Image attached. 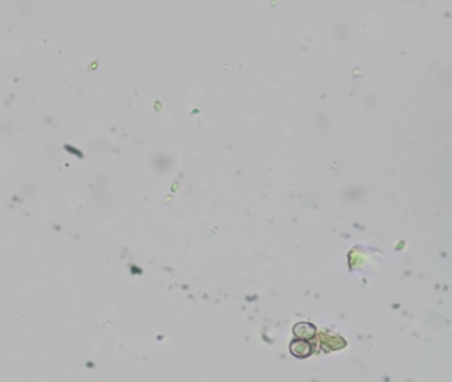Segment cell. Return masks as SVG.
Masks as SVG:
<instances>
[{"instance_id":"obj_1","label":"cell","mask_w":452,"mask_h":382,"mask_svg":"<svg viewBox=\"0 0 452 382\" xmlns=\"http://www.w3.org/2000/svg\"><path fill=\"white\" fill-rule=\"evenodd\" d=\"M289 351L295 357L306 358L315 352V344L310 340H304V338H296L289 345Z\"/></svg>"},{"instance_id":"obj_2","label":"cell","mask_w":452,"mask_h":382,"mask_svg":"<svg viewBox=\"0 0 452 382\" xmlns=\"http://www.w3.org/2000/svg\"><path fill=\"white\" fill-rule=\"evenodd\" d=\"M293 333H295L296 338L312 341L316 336V327L310 323H298L293 328Z\"/></svg>"}]
</instances>
